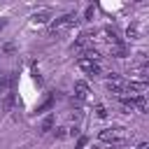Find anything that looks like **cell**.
I'll list each match as a JSON object with an SVG mask.
<instances>
[{
  "label": "cell",
  "instance_id": "cell-9",
  "mask_svg": "<svg viewBox=\"0 0 149 149\" xmlns=\"http://www.w3.org/2000/svg\"><path fill=\"white\" fill-rule=\"evenodd\" d=\"M16 51V44L14 42H7V40H0V56H9Z\"/></svg>",
  "mask_w": 149,
  "mask_h": 149
},
{
  "label": "cell",
  "instance_id": "cell-10",
  "mask_svg": "<svg viewBox=\"0 0 149 149\" xmlns=\"http://www.w3.org/2000/svg\"><path fill=\"white\" fill-rule=\"evenodd\" d=\"M126 35H128L130 40H137V37H140V28H137V23H133V26H128V30H126Z\"/></svg>",
  "mask_w": 149,
  "mask_h": 149
},
{
  "label": "cell",
  "instance_id": "cell-14",
  "mask_svg": "<svg viewBox=\"0 0 149 149\" xmlns=\"http://www.w3.org/2000/svg\"><path fill=\"white\" fill-rule=\"evenodd\" d=\"M86 142H88V137H86V135H79V140H77L74 149H84V147H86Z\"/></svg>",
  "mask_w": 149,
  "mask_h": 149
},
{
  "label": "cell",
  "instance_id": "cell-7",
  "mask_svg": "<svg viewBox=\"0 0 149 149\" xmlns=\"http://www.w3.org/2000/svg\"><path fill=\"white\" fill-rule=\"evenodd\" d=\"M109 51H112V56L114 58H126L128 56V47L121 42V44H114V47H109Z\"/></svg>",
  "mask_w": 149,
  "mask_h": 149
},
{
  "label": "cell",
  "instance_id": "cell-12",
  "mask_svg": "<svg viewBox=\"0 0 149 149\" xmlns=\"http://www.w3.org/2000/svg\"><path fill=\"white\" fill-rule=\"evenodd\" d=\"M51 126H54V116H47V119L42 121L40 130H42V133H49V130H51Z\"/></svg>",
  "mask_w": 149,
  "mask_h": 149
},
{
  "label": "cell",
  "instance_id": "cell-8",
  "mask_svg": "<svg viewBox=\"0 0 149 149\" xmlns=\"http://www.w3.org/2000/svg\"><path fill=\"white\" fill-rule=\"evenodd\" d=\"M105 40L109 42V47H114V44H121V37L116 35V30H114V28H105Z\"/></svg>",
  "mask_w": 149,
  "mask_h": 149
},
{
  "label": "cell",
  "instance_id": "cell-5",
  "mask_svg": "<svg viewBox=\"0 0 149 149\" xmlns=\"http://www.w3.org/2000/svg\"><path fill=\"white\" fill-rule=\"evenodd\" d=\"M51 9H40V12H35L33 16H30V23L33 26H44V23H51Z\"/></svg>",
  "mask_w": 149,
  "mask_h": 149
},
{
  "label": "cell",
  "instance_id": "cell-13",
  "mask_svg": "<svg viewBox=\"0 0 149 149\" xmlns=\"http://www.w3.org/2000/svg\"><path fill=\"white\" fill-rule=\"evenodd\" d=\"M95 116L105 119V116H107V107H105V105H95Z\"/></svg>",
  "mask_w": 149,
  "mask_h": 149
},
{
  "label": "cell",
  "instance_id": "cell-15",
  "mask_svg": "<svg viewBox=\"0 0 149 149\" xmlns=\"http://www.w3.org/2000/svg\"><path fill=\"white\" fill-rule=\"evenodd\" d=\"M84 16H86V19H91V16H93V7H86V14H84Z\"/></svg>",
  "mask_w": 149,
  "mask_h": 149
},
{
  "label": "cell",
  "instance_id": "cell-1",
  "mask_svg": "<svg viewBox=\"0 0 149 149\" xmlns=\"http://www.w3.org/2000/svg\"><path fill=\"white\" fill-rule=\"evenodd\" d=\"M98 140L107 142V144H116V142L123 140V128H102L98 133Z\"/></svg>",
  "mask_w": 149,
  "mask_h": 149
},
{
  "label": "cell",
  "instance_id": "cell-4",
  "mask_svg": "<svg viewBox=\"0 0 149 149\" xmlns=\"http://www.w3.org/2000/svg\"><path fill=\"white\" fill-rule=\"evenodd\" d=\"M77 65H79V70H81L84 74H88V77H98V74H100V63H95V61L79 58V61H77Z\"/></svg>",
  "mask_w": 149,
  "mask_h": 149
},
{
  "label": "cell",
  "instance_id": "cell-2",
  "mask_svg": "<svg viewBox=\"0 0 149 149\" xmlns=\"http://www.w3.org/2000/svg\"><path fill=\"white\" fill-rule=\"evenodd\" d=\"M77 14H63V16H58V19H54L51 21V33H56V30H63V28H70V26H77Z\"/></svg>",
  "mask_w": 149,
  "mask_h": 149
},
{
  "label": "cell",
  "instance_id": "cell-11",
  "mask_svg": "<svg viewBox=\"0 0 149 149\" xmlns=\"http://www.w3.org/2000/svg\"><path fill=\"white\" fill-rule=\"evenodd\" d=\"M51 107H54V98H47V100L37 107V114H42V112H47V109H51Z\"/></svg>",
  "mask_w": 149,
  "mask_h": 149
},
{
  "label": "cell",
  "instance_id": "cell-16",
  "mask_svg": "<svg viewBox=\"0 0 149 149\" xmlns=\"http://www.w3.org/2000/svg\"><path fill=\"white\" fill-rule=\"evenodd\" d=\"M5 26H7V19H5V16H0V30H2Z\"/></svg>",
  "mask_w": 149,
  "mask_h": 149
},
{
  "label": "cell",
  "instance_id": "cell-3",
  "mask_svg": "<svg viewBox=\"0 0 149 149\" xmlns=\"http://www.w3.org/2000/svg\"><path fill=\"white\" fill-rule=\"evenodd\" d=\"M123 88H126V79H121L116 72H112V74L107 77V91L121 98V95H123Z\"/></svg>",
  "mask_w": 149,
  "mask_h": 149
},
{
  "label": "cell",
  "instance_id": "cell-6",
  "mask_svg": "<svg viewBox=\"0 0 149 149\" xmlns=\"http://www.w3.org/2000/svg\"><path fill=\"white\" fill-rule=\"evenodd\" d=\"M88 95H91V88H88V84L86 81H74V98L77 100H88Z\"/></svg>",
  "mask_w": 149,
  "mask_h": 149
}]
</instances>
